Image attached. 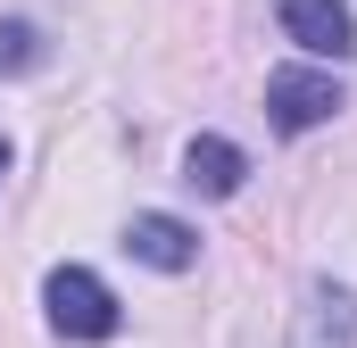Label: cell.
<instances>
[{"mask_svg": "<svg viewBox=\"0 0 357 348\" xmlns=\"http://www.w3.org/2000/svg\"><path fill=\"white\" fill-rule=\"evenodd\" d=\"M42 307H50V332L59 340H116V299H108V282L84 274V265H59L42 282Z\"/></svg>", "mask_w": 357, "mask_h": 348, "instance_id": "1", "label": "cell"}, {"mask_svg": "<svg viewBox=\"0 0 357 348\" xmlns=\"http://www.w3.org/2000/svg\"><path fill=\"white\" fill-rule=\"evenodd\" d=\"M266 116L282 133H316L341 116V84L324 67H282V75H266Z\"/></svg>", "mask_w": 357, "mask_h": 348, "instance_id": "2", "label": "cell"}, {"mask_svg": "<svg viewBox=\"0 0 357 348\" xmlns=\"http://www.w3.org/2000/svg\"><path fill=\"white\" fill-rule=\"evenodd\" d=\"M282 33H291L307 58H349V50H357L349 0H282Z\"/></svg>", "mask_w": 357, "mask_h": 348, "instance_id": "3", "label": "cell"}, {"mask_svg": "<svg viewBox=\"0 0 357 348\" xmlns=\"http://www.w3.org/2000/svg\"><path fill=\"white\" fill-rule=\"evenodd\" d=\"M291 348H357V299L341 282H316L299 324H291Z\"/></svg>", "mask_w": 357, "mask_h": 348, "instance_id": "4", "label": "cell"}, {"mask_svg": "<svg viewBox=\"0 0 357 348\" xmlns=\"http://www.w3.org/2000/svg\"><path fill=\"white\" fill-rule=\"evenodd\" d=\"M125 249L142 265H158V274H183V265L199 258V232L175 224V216H133V224H125Z\"/></svg>", "mask_w": 357, "mask_h": 348, "instance_id": "5", "label": "cell"}, {"mask_svg": "<svg viewBox=\"0 0 357 348\" xmlns=\"http://www.w3.org/2000/svg\"><path fill=\"white\" fill-rule=\"evenodd\" d=\"M183 182H191V191H208V199H233V191L250 182V158H241L233 141H216V133H199V141L183 150Z\"/></svg>", "mask_w": 357, "mask_h": 348, "instance_id": "6", "label": "cell"}, {"mask_svg": "<svg viewBox=\"0 0 357 348\" xmlns=\"http://www.w3.org/2000/svg\"><path fill=\"white\" fill-rule=\"evenodd\" d=\"M25 67H42V33L25 17H0V75H25Z\"/></svg>", "mask_w": 357, "mask_h": 348, "instance_id": "7", "label": "cell"}, {"mask_svg": "<svg viewBox=\"0 0 357 348\" xmlns=\"http://www.w3.org/2000/svg\"><path fill=\"white\" fill-rule=\"evenodd\" d=\"M0 174H8V141H0Z\"/></svg>", "mask_w": 357, "mask_h": 348, "instance_id": "8", "label": "cell"}]
</instances>
